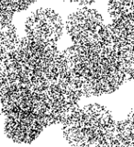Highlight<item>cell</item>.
Segmentation results:
<instances>
[{"label": "cell", "instance_id": "obj_1", "mask_svg": "<svg viewBox=\"0 0 134 147\" xmlns=\"http://www.w3.org/2000/svg\"><path fill=\"white\" fill-rule=\"evenodd\" d=\"M70 75L81 83L83 96H99V81L115 77L123 84L118 71L119 54L116 42L103 40L96 43L73 44L63 51Z\"/></svg>", "mask_w": 134, "mask_h": 147}, {"label": "cell", "instance_id": "obj_2", "mask_svg": "<svg viewBox=\"0 0 134 147\" xmlns=\"http://www.w3.org/2000/svg\"><path fill=\"white\" fill-rule=\"evenodd\" d=\"M63 21L51 8L37 9L28 17L25 23L26 37L42 44L57 45L63 32Z\"/></svg>", "mask_w": 134, "mask_h": 147}, {"label": "cell", "instance_id": "obj_3", "mask_svg": "<svg viewBox=\"0 0 134 147\" xmlns=\"http://www.w3.org/2000/svg\"><path fill=\"white\" fill-rule=\"evenodd\" d=\"M103 18L95 9L83 7L72 13L66 20V30L73 44L96 43L102 40Z\"/></svg>", "mask_w": 134, "mask_h": 147}, {"label": "cell", "instance_id": "obj_4", "mask_svg": "<svg viewBox=\"0 0 134 147\" xmlns=\"http://www.w3.org/2000/svg\"><path fill=\"white\" fill-rule=\"evenodd\" d=\"M20 41L13 23L0 28V57L13 52Z\"/></svg>", "mask_w": 134, "mask_h": 147}, {"label": "cell", "instance_id": "obj_5", "mask_svg": "<svg viewBox=\"0 0 134 147\" xmlns=\"http://www.w3.org/2000/svg\"><path fill=\"white\" fill-rule=\"evenodd\" d=\"M63 134L69 144L73 147L85 146L84 127L65 124L63 127Z\"/></svg>", "mask_w": 134, "mask_h": 147}, {"label": "cell", "instance_id": "obj_6", "mask_svg": "<svg viewBox=\"0 0 134 147\" xmlns=\"http://www.w3.org/2000/svg\"><path fill=\"white\" fill-rule=\"evenodd\" d=\"M133 11V0H108V12L114 18L121 12Z\"/></svg>", "mask_w": 134, "mask_h": 147}, {"label": "cell", "instance_id": "obj_7", "mask_svg": "<svg viewBox=\"0 0 134 147\" xmlns=\"http://www.w3.org/2000/svg\"><path fill=\"white\" fill-rule=\"evenodd\" d=\"M3 6L14 13L20 12L30 7L37 0H0Z\"/></svg>", "mask_w": 134, "mask_h": 147}, {"label": "cell", "instance_id": "obj_8", "mask_svg": "<svg viewBox=\"0 0 134 147\" xmlns=\"http://www.w3.org/2000/svg\"><path fill=\"white\" fill-rule=\"evenodd\" d=\"M84 136H85V146L96 144L100 136V127L99 126L84 127Z\"/></svg>", "mask_w": 134, "mask_h": 147}, {"label": "cell", "instance_id": "obj_9", "mask_svg": "<svg viewBox=\"0 0 134 147\" xmlns=\"http://www.w3.org/2000/svg\"><path fill=\"white\" fill-rule=\"evenodd\" d=\"M14 14L15 13L5 7L0 1V28L12 23Z\"/></svg>", "mask_w": 134, "mask_h": 147}, {"label": "cell", "instance_id": "obj_10", "mask_svg": "<svg viewBox=\"0 0 134 147\" xmlns=\"http://www.w3.org/2000/svg\"><path fill=\"white\" fill-rule=\"evenodd\" d=\"M63 1H65V2H70V3H75L78 5H91L93 4L96 0H63Z\"/></svg>", "mask_w": 134, "mask_h": 147}, {"label": "cell", "instance_id": "obj_11", "mask_svg": "<svg viewBox=\"0 0 134 147\" xmlns=\"http://www.w3.org/2000/svg\"><path fill=\"white\" fill-rule=\"evenodd\" d=\"M132 17H133V20H134V10H133V12H132Z\"/></svg>", "mask_w": 134, "mask_h": 147}, {"label": "cell", "instance_id": "obj_12", "mask_svg": "<svg viewBox=\"0 0 134 147\" xmlns=\"http://www.w3.org/2000/svg\"><path fill=\"white\" fill-rule=\"evenodd\" d=\"M133 56H134V45H133Z\"/></svg>", "mask_w": 134, "mask_h": 147}]
</instances>
